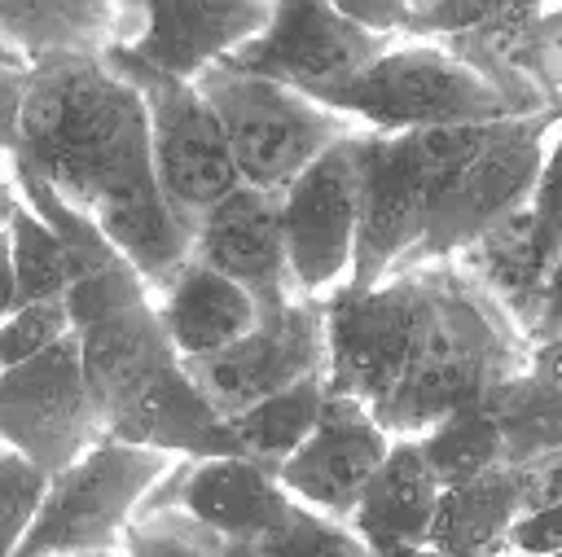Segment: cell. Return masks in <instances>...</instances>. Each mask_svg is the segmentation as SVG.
I'll return each mask as SVG.
<instances>
[{"instance_id": "cell-2", "label": "cell", "mask_w": 562, "mask_h": 557, "mask_svg": "<svg viewBox=\"0 0 562 557\" xmlns=\"http://www.w3.org/2000/svg\"><path fill=\"white\" fill-rule=\"evenodd\" d=\"M426 281V320L408 373L373 412L391 439H422L443 417L483 403L531 355L522 329L461 263H430Z\"/></svg>"}, {"instance_id": "cell-34", "label": "cell", "mask_w": 562, "mask_h": 557, "mask_svg": "<svg viewBox=\"0 0 562 557\" xmlns=\"http://www.w3.org/2000/svg\"><path fill=\"white\" fill-rule=\"evenodd\" d=\"M514 482H518L522 513L562 504V452H549V456H536V461L514 465Z\"/></svg>"}, {"instance_id": "cell-9", "label": "cell", "mask_w": 562, "mask_h": 557, "mask_svg": "<svg viewBox=\"0 0 562 557\" xmlns=\"http://www.w3.org/2000/svg\"><path fill=\"white\" fill-rule=\"evenodd\" d=\"M426 268L395 272L382 285L356 289L338 285L325 303V386L329 395L360 399L364 408H382L408 373L422 320H426Z\"/></svg>"}, {"instance_id": "cell-43", "label": "cell", "mask_w": 562, "mask_h": 557, "mask_svg": "<svg viewBox=\"0 0 562 557\" xmlns=\"http://www.w3.org/2000/svg\"><path fill=\"white\" fill-rule=\"evenodd\" d=\"M88 557H123V553H88Z\"/></svg>"}, {"instance_id": "cell-22", "label": "cell", "mask_w": 562, "mask_h": 557, "mask_svg": "<svg viewBox=\"0 0 562 557\" xmlns=\"http://www.w3.org/2000/svg\"><path fill=\"white\" fill-rule=\"evenodd\" d=\"M0 44L22 61L110 57L119 44V4L101 0H0Z\"/></svg>"}, {"instance_id": "cell-24", "label": "cell", "mask_w": 562, "mask_h": 557, "mask_svg": "<svg viewBox=\"0 0 562 557\" xmlns=\"http://www.w3.org/2000/svg\"><path fill=\"white\" fill-rule=\"evenodd\" d=\"M325 399H329L325 377H312L303 386H290V390L228 417L233 439H237V456H250L277 474L312 439V430L325 412Z\"/></svg>"}, {"instance_id": "cell-23", "label": "cell", "mask_w": 562, "mask_h": 557, "mask_svg": "<svg viewBox=\"0 0 562 557\" xmlns=\"http://www.w3.org/2000/svg\"><path fill=\"white\" fill-rule=\"evenodd\" d=\"M522 513L514 465L487 469L470 482L443 487L435 526H430V548L452 553V557H509V531Z\"/></svg>"}, {"instance_id": "cell-25", "label": "cell", "mask_w": 562, "mask_h": 557, "mask_svg": "<svg viewBox=\"0 0 562 557\" xmlns=\"http://www.w3.org/2000/svg\"><path fill=\"white\" fill-rule=\"evenodd\" d=\"M417 447H422L426 465L435 469V478L443 487H457V482H470V478H479L487 469L509 465L501 425H496L487 403H470V408L443 417L439 425H430L417 439Z\"/></svg>"}, {"instance_id": "cell-12", "label": "cell", "mask_w": 562, "mask_h": 557, "mask_svg": "<svg viewBox=\"0 0 562 557\" xmlns=\"http://www.w3.org/2000/svg\"><path fill=\"white\" fill-rule=\"evenodd\" d=\"M360 154L364 132L334 145L281 193V232L303 298H329L351 281L360 228Z\"/></svg>"}, {"instance_id": "cell-5", "label": "cell", "mask_w": 562, "mask_h": 557, "mask_svg": "<svg viewBox=\"0 0 562 557\" xmlns=\"http://www.w3.org/2000/svg\"><path fill=\"white\" fill-rule=\"evenodd\" d=\"M321 105L347 114L356 127L378 136L400 132H443V127H483L518 118V110L461 57L443 44L400 39L347 88L329 92Z\"/></svg>"}, {"instance_id": "cell-8", "label": "cell", "mask_w": 562, "mask_h": 557, "mask_svg": "<svg viewBox=\"0 0 562 557\" xmlns=\"http://www.w3.org/2000/svg\"><path fill=\"white\" fill-rule=\"evenodd\" d=\"M110 66L140 92L149 123V162L171 215L198 232V224L241 184L224 127L198 83H180L145 70L127 53H110Z\"/></svg>"}, {"instance_id": "cell-26", "label": "cell", "mask_w": 562, "mask_h": 557, "mask_svg": "<svg viewBox=\"0 0 562 557\" xmlns=\"http://www.w3.org/2000/svg\"><path fill=\"white\" fill-rule=\"evenodd\" d=\"M483 403L492 408V417L501 425L509 465L562 452V395L540 386L527 368L514 373L509 382H501Z\"/></svg>"}, {"instance_id": "cell-40", "label": "cell", "mask_w": 562, "mask_h": 557, "mask_svg": "<svg viewBox=\"0 0 562 557\" xmlns=\"http://www.w3.org/2000/svg\"><path fill=\"white\" fill-rule=\"evenodd\" d=\"M400 557H452V553H439V548L422 544V548H408V553H400Z\"/></svg>"}, {"instance_id": "cell-16", "label": "cell", "mask_w": 562, "mask_h": 557, "mask_svg": "<svg viewBox=\"0 0 562 557\" xmlns=\"http://www.w3.org/2000/svg\"><path fill=\"white\" fill-rule=\"evenodd\" d=\"M193 263L241 285L259 311L299 303V285L281 232V197L237 184L193 232Z\"/></svg>"}, {"instance_id": "cell-41", "label": "cell", "mask_w": 562, "mask_h": 557, "mask_svg": "<svg viewBox=\"0 0 562 557\" xmlns=\"http://www.w3.org/2000/svg\"><path fill=\"white\" fill-rule=\"evenodd\" d=\"M549 114H553V127H562V96L549 105Z\"/></svg>"}, {"instance_id": "cell-20", "label": "cell", "mask_w": 562, "mask_h": 557, "mask_svg": "<svg viewBox=\"0 0 562 557\" xmlns=\"http://www.w3.org/2000/svg\"><path fill=\"white\" fill-rule=\"evenodd\" d=\"M439 496H443V482L426 465L417 439H395L382 469L373 474L360 504L351 509L347 526L364 539L373 557H400L408 548L430 544Z\"/></svg>"}, {"instance_id": "cell-15", "label": "cell", "mask_w": 562, "mask_h": 557, "mask_svg": "<svg viewBox=\"0 0 562 557\" xmlns=\"http://www.w3.org/2000/svg\"><path fill=\"white\" fill-rule=\"evenodd\" d=\"M149 509H180L220 544H246L272 531L294 509V500L268 465L250 456H211L176 461L140 513Z\"/></svg>"}, {"instance_id": "cell-14", "label": "cell", "mask_w": 562, "mask_h": 557, "mask_svg": "<svg viewBox=\"0 0 562 557\" xmlns=\"http://www.w3.org/2000/svg\"><path fill=\"white\" fill-rule=\"evenodd\" d=\"M391 443L395 439L382 430L373 408H364L360 399H347V395H329L312 439L277 469V478L290 491V500L347 522L351 509L360 504L364 487L382 469Z\"/></svg>"}, {"instance_id": "cell-6", "label": "cell", "mask_w": 562, "mask_h": 557, "mask_svg": "<svg viewBox=\"0 0 562 557\" xmlns=\"http://www.w3.org/2000/svg\"><path fill=\"white\" fill-rule=\"evenodd\" d=\"M549 136H553L549 110L487 123L479 145L465 154V162H457L439 184L408 272L461 259L487 232H496L509 215H518L531 202L536 180L544 171Z\"/></svg>"}, {"instance_id": "cell-17", "label": "cell", "mask_w": 562, "mask_h": 557, "mask_svg": "<svg viewBox=\"0 0 562 557\" xmlns=\"http://www.w3.org/2000/svg\"><path fill=\"white\" fill-rule=\"evenodd\" d=\"M272 18V4H154L145 0V22L136 44L119 48L154 75L198 83L211 66L241 53Z\"/></svg>"}, {"instance_id": "cell-32", "label": "cell", "mask_w": 562, "mask_h": 557, "mask_svg": "<svg viewBox=\"0 0 562 557\" xmlns=\"http://www.w3.org/2000/svg\"><path fill=\"white\" fill-rule=\"evenodd\" d=\"M70 333H75V325H70L66 303L18 307V311L0 325V373L40 360L44 351H53L57 342H66Z\"/></svg>"}, {"instance_id": "cell-11", "label": "cell", "mask_w": 562, "mask_h": 557, "mask_svg": "<svg viewBox=\"0 0 562 557\" xmlns=\"http://www.w3.org/2000/svg\"><path fill=\"white\" fill-rule=\"evenodd\" d=\"M400 39L373 35L360 22H351L338 4H272L268 26L228 57V66L285 83L312 101H325L329 92L347 88L356 75H364L386 48Z\"/></svg>"}, {"instance_id": "cell-13", "label": "cell", "mask_w": 562, "mask_h": 557, "mask_svg": "<svg viewBox=\"0 0 562 557\" xmlns=\"http://www.w3.org/2000/svg\"><path fill=\"white\" fill-rule=\"evenodd\" d=\"M325 364H329L325 303L299 298L290 307L263 311L259 325L241 342L224 346L220 355L189 360L184 373L224 417H237L290 386L325 377Z\"/></svg>"}, {"instance_id": "cell-27", "label": "cell", "mask_w": 562, "mask_h": 557, "mask_svg": "<svg viewBox=\"0 0 562 557\" xmlns=\"http://www.w3.org/2000/svg\"><path fill=\"white\" fill-rule=\"evenodd\" d=\"M9 241H13V281H18V307H40V303H66L70 289V263L48 228L44 215H35L26 202L9 219Z\"/></svg>"}, {"instance_id": "cell-42", "label": "cell", "mask_w": 562, "mask_h": 557, "mask_svg": "<svg viewBox=\"0 0 562 557\" xmlns=\"http://www.w3.org/2000/svg\"><path fill=\"white\" fill-rule=\"evenodd\" d=\"M0 61H9V66H22V61H18V57H13V53H9L4 44H0Z\"/></svg>"}, {"instance_id": "cell-4", "label": "cell", "mask_w": 562, "mask_h": 557, "mask_svg": "<svg viewBox=\"0 0 562 557\" xmlns=\"http://www.w3.org/2000/svg\"><path fill=\"white\" fill-rule=\"evenodd\" d=\"M198 92L211 101L224 140L233 149L241 184L259 193H285L316 158H325L347 136L364 132L347 114L259 75H246L228 61L211 66L198 79Z\"/></svg>"}, {"instance_id": "cell-21", "label": "cell", "mask_w": 562, "mask_h": 557, "mask_svg": "<svg viewBox=\"0 0 562 557\" xmlns=\"http://www.w3.org/2000/svg\"><path fill=\"white\" fill-rule=\"evenodd\" d=\"M154 307H158V325H162L171 351L180 355V364L220 355L224 346L241 342L263 316L259 303L241 285H233L228 276H220L193 259L154 298Z\"/></svg>"}, {"instance_id": "cell-39", "label": "cell", "mask_w": 562, "mask_h": 557, "mask_svg": "<svg viewBox=\"0 0 562 557\" xmlns=\"http://www.w3.org/2000/svg\"><path fill=\"white\" fill-rule=\"evenodd\" d=\"M18 206H22V193L13 184V167H9V158H0V228H9Z\"/></svg>"}, {"instance_id": "cell-38", "label": "cell", "mask_w": 562, "mask_h": 557, "mask_svg": "<svg viewBox=\"0 0 562 557\" xmlns=\"http://www.w3.org/2000/svg\"><path fill=\"white\" fill-rule=\"evenodd\" d=\"M18 311V281H13V241L9 228H0V325Z\"/></svg>"}, {"instance_id": "cell-37", "label": "cell", "mask_w": 562, "mask_h": 557, "mask_svg": "<svg viewBox=\"0 0 562 557\" xmlns=\"http://www.w3.org/2000/svg\"><path fill=\"white\" fill-rule=\"evenodd\" d=\"M527 373H531L540 386H549L553 395H562V333H558V338H544V342H531Z\"/></svg>"}, {"instance_id": "cell-31", "label": "cell", "mask_w": 562, "mask_h": 557, "mask_svg": "<svg viewBox=\"0 0 562 557\" xmlns=\"http://www.w3.org/2000/svg\"><path fill=\"white\" fill-rule=\"evenodd\" d=\"M123 557H224V544L180 509H149L132 522Z\"/></svg>"}, {"instance_id": "cell-7", "label": "cell", "mask_w": 562, "mask_h": 557, "mask_svg": "<svg viewBox=\"0 0 562 557\" xmlns=\"http://www.w3.org/2000/svg\"><path fill=\"white\" fill-rule=\"evenodd\" d=\"M171 456L101 439L70 469L48 478V496L35 513L31 535L13 557H88L123 553L132 522L140 518L149 491L171 474Z\"/></svg>"}, {"instance_id": "cell-1", "label": "cell", "mask_w": 562, "mask_h": 557, "mask_svg": "<svg viewBox=\"0 0 562 557\" xmlns=\"http://www.w3.org/2000/svg\"><path fill=\"white\" fill-rule=\"evenodd\" d=\"M35 171L61 202L92 215L114 189L154 175L140 92L110 57H61L31 66L22 145L9 158Z\"/></svg>"}, {"instance_id": "cell-10", "label": "cell", "mask_w": 562, "mask_h": 557, "mask_svg": "<svg viewBox=\"0 0 562 557\" xmlns=\"http://www.w3.org/2000/svg\"><path fill=\"white\" fill-rule=\"evenodd\" d=\"M101 439L105 417L88 390L75 333L40 360L0 373V447L26 456L53 478Z\"/></svg>"}, {"instance_id": "cell-3", "label": "cell", "mask_w": 562, "mask_h": 557, "mask_svg": "<svg viewBox=\"0 0 562 557\" xmlns=\"http://www.w3.org/2000/svg\"><path fill=\"white\" fill-rule=\"evenodd\" d=\"M483 127L400 132V136L364 132L360 228H356V259H351L347 285L369 289L395 272H408L439 184L448 180V171L457 162H465V154L479 145Z\"/></svg>"}, {"instance_id": "cell-30", "label": "cell", "mask_w": 562, "mask_h": 557, "mask_svg": "<svg viewBox=\"0 0 562 557\" xmlns=\"http://www.w3.org/2000/svg\"><path fill=\"white\" fill-rule=\"evenodd\" d=\"M44 496H48V474L26 456L0 447V557H13L22 548Z\"/></svg>"}, {"instance_id": "cell-19", "label": "cell", "mask_w": 562, "mask_h": 557, "mask_svg": "<svg viewBox=\"0 0 562 557\" xmlns=\"http://www.w3.org/2000/svg\"><path fill=\"white\" fill-rule=\"evenodd\" d=\"M75 338H79V360H83L88 390H92L105 425L149 382H158L167 368L180 364V355L171 351V342L158 325L154 298L136 303V307H123L114 316H101V320L75 329Z\"/></svg>"}, {"instance_id": "cell-29", "label": "cell", "mask_w": 562, "mask_h": 557, "mask_svg": "<svg viewBox=\"0 0 562 557\" xmlns=\"http://www.w3.org/2000/svg\"><path fill=\"white\" fill-rule=\"evenodd\" d=\"M522 224H527V263L536 285L544 289V276L562 254V127H553L549 136L544 171L536 180L531 202L522 206Z\"/></svg>"}, {"instance_id": "cell-18", "label": "cell", "mask_w": 562, "mask_h": 557, "mask_svg": "<svg viewBox=\"0 0 562 557\" xmlns=\"http://www.w3.org/2000/svg\"><path fill=\"white\" fill-rule=\"evenodd\" d=\"M110 439L162 452L171 461H211V456H237V439L228 417L193 386L184 364L167 368L158 382H149L119 417L105 425Z\"/></svg>"}, {"instance_id": "cell-33", "label": "cell", "mask_w": 562, "mask_h": 557, "mask_svg": "<svg viewBox=\"0 0 562 557\" xmlns=\"http://www.w3.org/2000/svg\"><path fill=\"white\" fill-rule=\"evenodd\" d=\"M509 557H562V504L518 513L509 531Z\"/></svg>"}, {"instance_id": "cell-36", "label": "cell", "mask_w": 562, "mask_h": 557, "mask_svg": "<svg viewBox=\"0 0 562 557\" xmlns=\"http://www.w3.org/2000/svg\"><path fill=\"white\" fill-rule=\"evenodd\" d=\"M558 333H562V254L544 276L540 311H536V325H531V342H544V338H558Z\"/></svg>"}, {"instance_id": "cell-35", "label": "cell", "mask_w": 562, "mask_h": 557, "mask_svg": "<svg viewBox=\"0 0 562 557\" xmlns=\"http://www.w3.org/2000/svg\"><path fill=\"white\" fill-rule=\"evenodd\" d=\"M31 66L0 61V158H13L22 145V114H26Z\"/></svg>"}, {"instance_id": "cell-28", "label": "cell", "mask_w": 562, "mask_h": 557, "mask_svg": "<svg viewBox=\"0 0 562 557\" xmlns=\"http://www.w3.org/2000/svg\"><path fill=\"white\" fill-rule=\"evenodd\" d=\"M224 557H373V553L347 522L325 518L294 500V509L259 539L224 544Z\"/></svg>"}]
</instances>
